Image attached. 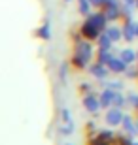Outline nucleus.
<instances>
[]
</instances>
